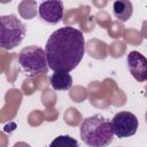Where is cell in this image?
I'll use <instances>...</instances> for the list:
<instances>
[{"label": "cell", "instance_id": "6", "mask_svg": "<svg viewBox=\"0 0 147 147\" xmlns=\"http://www.w3.org/2000/svg\"><path fill=\"white\" fill-rule=\"evenodd\" d=\"M126 63L132 77L139 82L144 83L147 80V59L138 51H132L126 57Z\"/></svg>", "mask_w": 147, "mask_h": 147}, {"label": "cell", "instance_id": "2", "mask_svg": "<svg viewBox=\"0 0 147 147\" xmlns=\"http://www.w3.org/2000/svg\"><path fill=\"white\" fill-rule=\"evenodd\" d=\"M79 134L88 147H108L115 136L111 122L100 114L85 118L80 124Z\"/></svg>", "mask_w": 147, "mask_h": 147}, {"label": "cell", "instance_id": "3", "mask_svg": "<svg viewBox=\"0 0 147 147\" xmlns=\"http://www.w3.org/2000/svg\"><path fill=\"white\" fill-rule=\"evenodd\" d=\"M25 25L15 15L0 16V47L7 51L14 49L25 37Z\"/></svg>", "mask_w": 147, "mask_h": 147}, {"label": "cell", "instance_id": "9", "mask_svg": "<svg viewBox=\"0 0 147 147\" xmlns=\"http://www.w3.org/2000/svg\"><path fill=\"white\" fill-rule=\"evenodd\" d=\"M132 11H133V7L131 1L117 0L113 3V14L121 22H126L132 16Z\"/></svg>", "mask_w": 147, "mask_h": 147}, {"label": "cell", "instance_id": "5", "mask_svg": "<svg viewBox=\"0 0 147 147\" xmlns=\"http://www.w3.org/2000/svg\"><path fill=\"white\" fill-rule=\"evenodd\" d=\"M114 134L118 138H127L133 136L139 126L138 118L130 111H119L111 119Z\"/></svg>", "mask_w": 147, "mask_h": 147}, {"label": "cell", "instance_id": "11", "mask_svg": "<svg viewBox=\"0 0 147 147\" xmlns=\"http://www.w3.org/2000/svg\"><path fill=\"white\" fill-rule=\"evenodd\" d=\"M22 146H24V142H17V144H15V145H14V147H22ZM26 147H30V146L28 145Z\"/></svg>", "mask_w": 147, "mask_h": 147}, {"label": "cell", "instance_id": "10", "mask_svg": "<svg viewBox=\"0 0 147 147\" xmlns=\"http://www.w3.org/2000/svg\"><path fill=\"white\" fill-rule=\"evenodd\" d=\"M48 147H79V145L75 138L68 134H62L56 137Z\"/></svg>", "mask_w": 147, "mask_h": 147}, {"label": "cell", "instance_id": "4", "mask_svg": "<svg viewBox=\"0 0 147 147\" xmlns=\"http://www.w3.org/2000/svg\"><path fill=\"white\" fill-rule=\"evenodd\" d=\"M18 63L30 76L47 74L49 69L46 52L36 45L26 46L18 53Z\"/></svg>", "mask_w": 147, "mask_h": 147}, {"label": "cell", "instance_id": "8", "mask_svg": "<svg viewBox=\"0 0 147 147\" xmlns=\"http://www.w3.org/2000/svg\"><path fill=\"white\" fill-rule=\"evenodd\" d=\"M49 83L55 91H67L72 86V77L69 72L55 71L49 77Z\"/></svg>", "mask_w": 147, "mask_h": 147}, {"label": "cell", "instance_id": "1", "mask_svg": "<svg viewBox=\"0 0 147 147\" xmlns=\"http://www.w3.org/2000/svg\"><path fill=\"white\" fill-rule=\"evenodd\" d=\"M45 52L49 69L54 72H70L76 69L84 57V34L74 26L60 28L48 37Z\"/></svg>", "mask_w": 147, "mask_h": 147}, {"label": "cell", "instance_id": "7", "mask_svg": "<svg viewBox=\"0 0 147 147\" xmlns=\"http://www.w3.org/2000/svg\"><path fill=\"white\" fill-rule=\"evenodd\" d=\"M40 18L48 24H57L63 17V2L60 0L44 1L39 5Z\"/></svg>", "mask_w": 147, "mask_h": 147}]
</instances>
